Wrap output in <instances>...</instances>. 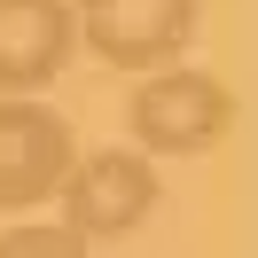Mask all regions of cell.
I'll return each instance as SVG.
<instances>
[{"mask_svg": "<svg viewBox=\"0 0 258 258\" xmlns=\"http://www.w3.org/2000/svg\"><path fill=\"white\" fill-rule=\"evenodd\" d=\"M79 55L71 0H0V94H39Z\"/></svg>", "mask_w": 258, "mask_h": 258, "instance_id": "cell-5", "label": "cell"}, {"mask_svg": "<svg viewBox=\"0 0 258 258\" xmlns=\"http://www.w3.org/2000/svg\"><path fill=\"white\" fill-rule=\"evenodd\" d=\"M79 164V133L55 102L0 94V211H39Z\"/></svg>", "mask_w": 258, "mask_h": 258, "instance_id": "cell-4", "label": "cell"}, {"mask_svg": "<svg viewBox=\"0 0 258 258\" xmlns=\"http://www.w3.org/2000/svg\"><path fill=\"white\" fill-rule=\"evenodd\" d=\"M55 204H63V227L94 250V242L141 235L149 211L164 204V180H157V164H149L141 149H86V157L71 164V180L55 188Z\"/></svg>", "mask_w": 258, "mask_h": 258, "instance_id": "cell-3", "label": "cell"}, {"mask_svg": "<svg viewBox=\"0 0 258 258\" xmlns=\"http://www.w3.org/2000/svg\"><path fill=\"white\" fill-rule=\"evenodd\" d=\"M227 258H242V250H227Z\"/></svg>", "mask_w": 258, "mask_h": 258, "instance_id": "cell-7", "label": "cell"}, {"mask_svg": "<svg viewBox=\"0 0 258 258\" xmlns=\"http://www.w3.org/2000/svg\"><path fill=\"white\" fill-rule=\"evenodd\" d=\"M0 258H94L63 219H16L0 227Z\"/></svg>", "mask_w": 258, "mask_h": 258, "instance_id": "cell-6", "label": "cell"}, {"mask_svg": "<svg viewBox=\"0 0 258 258\" xmlns=\"http://www.w3.org/2000/svg\"><path fill=\"white\" fill-rule=\"evenodd\" d=\"M125 133H133V149L149 164L157 157H211L235 133V86L219 71H196V63L149 71L125 94Z\"/></svg>", "mask_w": 258, "mask_h": 258, "instance_id": "cell-1", "label": "cell"}, {"mask_svg": "<svg viewBox=\"0 0 258 258\" xmlns=\"http://www.w3.org/2000/svg\"><path fill=\"white\" fill-rule=\"evenodd\" d=\"M196 24H204V0H79L71 8V32L86 39V55L110 71H172L196 47Z\"/></svg>", "mask_w": 258, "mask_h": 258, "instance_id": "cell-2", "label": "cell"}]
</instances>
